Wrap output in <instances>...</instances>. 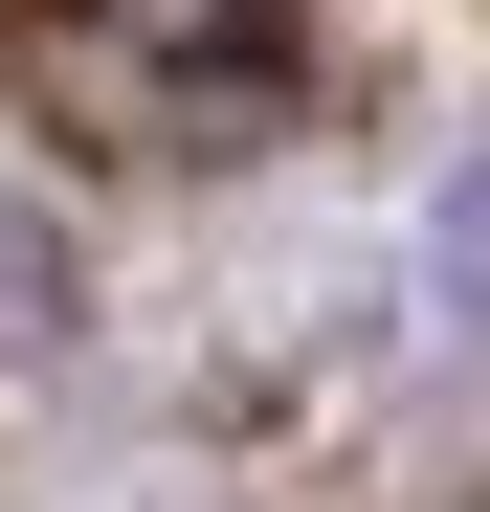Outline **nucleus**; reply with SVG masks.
Wrapping results in <instances>:
<instances>
[{
  "mask_svg": "<svg viewBox=\"0 0 490 512\" xmlns=\"http://www.w3.org/2000/svg\"><path fill=\"white\" fill-rule=\"evenodd\" d=\"M45 334H67V245H45L23 201H0V379H23V357H45Z\"/></svg>",
  "mask_w": 490,
  "mask_h": 512,
  "instance_id": "nucleus-1",
  "label": "nucleus"
},
{
  "mask_svg": "<svg viewBox=\"0 0 490 512\" xmlns=\"http://www.w3.org/2000/svg\"><path fill=\"white\" fill-rule=\"evenodd\" d=\"M424 268H446V312H490V156L446 179V223H424Z\"/></svg>",
  "mask_w": 490,
  "mask_h": 512,
  "instance_id": "nucleus-2",
  "label": "nucleus"
}]
</instances>
